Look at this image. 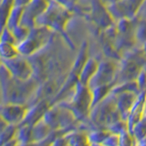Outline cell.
Here are the masks:
<instances>
[{
	"label": "cell",
	"mask_w": 146,
	"mask_h": 146,
	"mask_svg": "<svg viewBox=\"0 0 146 146\" xmlns=\"http://www.w3.org/2000/svg\"><path fill=\"white\" fill-rule=\"evenodd\" d=\"M1 72L3 103L29 105L39 86L36 79L34 77L27 80L16 79L3 64Z\"/></svg>",
	"instance_id": "obj_1"
},
{
	"label": "cell",
	"mask_w": 146,
	"mask_h": 146,
	"mask_svg": "<svg viewBox=\"0 0 146 146\" xmlns=\"http://www.w3.org/2000/svg\"><path fill=\"white\" fill-rule=\"evenodd\" d=\"M58 103L70 110L77 120L82 121L88 118L91 110V103H92L91 90L87 85L78 81L71 92L63 100L58 102Z\"/></svg>",
	"instance_id": "obj_2"
},
{
	"label": "cell",
	"mask_w": 146,
	"mask_h": 146,
	"mask_svg": "<svg viewBox=\"0 0 146 146\" xmlns=\"http://www.w3.org/2000/svg\"><path fill=\"white\" fill-rule=\"evenodd\" d=\"M87 119L91 123L92 129H107L112 123L122 120L114 102L113 95L111 92L102 102L91 108Z\"/></svg>",
	"instance_id": "obj_3"
},
{
	"label": "cell",
	"mask_w": 146,
	"mask_h": 146,
	"mask_svg": "<svg viewBox=\"0 0 146 146\" xmlns=\"http://www.w3.org/2000/svg\"><path fill=\"white\" fill-rule=\"evenodd\" d=\"M71 11L55 0H51L48 8L36 19V26H42L60 33L65 38L64 29L70 18Z\"/></svg>",
	"instance_id": "obj_4"
},
{
	"label": "cell",
	"mask_w": 146,
	"mask_h": 146,
	"mask_svg": "<svg viewBox=\"0 0 146 146\" xmlns=\"http://www.w3.org/2000/svg\"><path fill=\"white\" fill-rule=\"evenodd\" d=\"M43 119L53 131L68 130L76 121H79L70 110L58 102L48 108Z\"/></svg>",
	"instance_id": "obj_5"
},
{
	"label": "cell",
	"mask_w": 146,
	"mask_h": 146,
	"mask_svg": "<svg viewBox=\"0 0 146 146\" xmlns=\"http://www.w3.org/2000/svg\"><path fill=\"white\" fill-rule=\"evenodd\" d=\"M119 70V62L116 59L107 58L100 61L97 71L88 83V87L93 90L100 86L114 85Z\"/></svg>",
	"instance_id": "obj_6"
},
{
	"label": "cell",
	"mask_w": 146,
	"mask_h": 146,
	"mask_svg": "<svg viewBox=\"0 0 146 146\" xmlns=\"http://www.w3.org/2000/svg\"><path fill=\"white\" fill-rule=\"evenodd\" d=\"M2 64L10 72L12 77L21 80H27L34 77V68L32 63L27 57L18 55L17 57L3 59Z\"/></svg>",
	"instance_id": "obj_7"
},
{
	"label": "cell",
	"mask_w": 146,
	"mask_h": 146,
	"mask_svg": "<svg viewBox=\"0 0 146 146\" xmlns=\"http://www.w3.org/2000/svg\"><path fill=\"white\" fill-rule=\"evenodd\" d=\"M145 0H121L116 3L105 5L115 22L121 18H134Z\"/></svg>",
	"instance_id": "obj_8"
},
{
	"label": "cell",
	"mask_w": 146,
	"mask_h": 146,
	"mask_svg": "<svg viewBox=\"0 0 146 146\" xmlns=\"http://www.w3.org/2000/svg\"><path fill=\"white\" fill-rule=\"evenodd\" d=\"M29 105L17 103H3L1 107V119L8 124L20 125L24 121L29 111Z\"/></svg>",
	"instance_id": "obj_9"
},
{
	"label": "cell",
	"mask_w": 146,
	"mask_h": 146,
	"mask_svg": "<svg viewBox=\"0 0 146 146\" xmlns=\"http://www.w3.org/2000/svg\"><path fill=\"white\" fill-rule=\"evenodd\" d=\"M51 0H31L24 9L20 24L32 29L36 26V19L49 6Z\"/></svg>",
	"instance_id": "obj_10"
},
{
	"label": "cell",
	"mask_w": 146,
	"mask_h": 146,
	"mask_svg": "<svg viewBox=\"0 0 146 146\" xmlns=\"http://www.w3.org/2000/svg\"><path fill=\"white\" fill-rule=\"evenodd\" d=\"M111 93L113 95L114 102H115V104L119 112L121 114V119L124 121H127L129 114L131 112V110L133 107L139 94L131 92V91H121V92L118 93Z\"/></svg>",
	"instance_id": "obj_11"
},
{
	"label": "cell",
	"mask_w": 146,
	"mask_h": 146,
	"mask_svg": "<svg viewBox=\"0 0 146 146\" xmlns=\"http://www.w3.org/2000/svg\"><path fill=\"white\" fill-rule=\"evenodd\" d=\"M145 107H146V93L141 92L136 100L133 107L131 108L129 117H128L126 121L128 125V130L131 132L136 123L145 116Z\"/></svg>",
	"instance_id": "obj_12"
},
{
	"label": "cell",
	"mask_w": 146,
	"mask_h": 146,
	"mask_svg": "<svg viewBox=\"0 0 146 146\" xmlns=\"http://www.w3.org/2000/svg\"><path fill=\"white\" fill-rule=\"evenodd\" d=\"M50 106H51V105L49 104L48 100L46 99L41 100L36 103L31 105V106H29V111H27L25 120L22 123L33 126L36 122H38L39 120H41V119L44 117L46 111H48Z\"/></svg>",
	"instance_id": "obj_13"
},
{
	"label": "cell",
	"mask_w": 146,
	"mask_h": 146,
	"mask_svg": "<svg viewBox=\"0 0 146 146\" xmlns=\"http://www.w3.org/2000/svg\"><path fill=\"white\" fill-rule=\"evenodd\" d=\"M100 61L97 58L90 57L88 60L85 63V65L80 70V73L79 75V81L80 83L88 86L89 81L90 80L91 78L93 77L95 72L97 71L98 67H99Z\"/></svg>",
	"instance_id": "obj_14"
},
{
	"label": "cell",
	"mask_w": 146,
	"mask_h": 146,
	"mask_svg": "<svg viewBox=\"0 0 146 146\" xmlns=\"http://www.w3.org/2000/svg\"><path fill=\"white\" fill-rule=\"evenodd\" d=\"M53 131V130L49 127V125L42 118L38 122L32 126V135H33L34 143H39L44 141L49 134Z\"/></svg>",
	"instance_id": "obj_15"
},
{
	"label": "cell",
	"mask_w": 146,
	"mask_h": 146,
	"mask_svg": "<svg viewBox=\"0 0 146 146\" xmlns=\"http://www.w3.org/2000/svg\"><path fill=\"white\" fill-rule=\"evenodd\" d=\"M68 145H86L89 144L88 131L83 130L71 129L64 133Z\"/></svg>",
	"instance_id": "obj_16"
},
{
	"label": "cell",
	"mask_w": 146,
	"mask_h": 146,
	"mask_svg": "<svg viewBox=\"0 0 146 146\" xmlns=\"http://www.w3.org/2000/svg\"><path fill=\"white\" fill-rule=\"evenodd\" d=\"M89 49H88V44L87 42H83L81 45V48L80 52L78 53V56L76 57L74 62L72 64V68L71 72L75 73L78 76L80 75V70H82V68L85 65V63L87 62L89 58Z\"/></svg>",
	"instance_id": "obj_17"
},
{
	"label": "cell",
	"mask_w": 146,
	"mask_h": 146,
	"mask_svg": "<svg viewBox=\"0 0 146 146\" xmlns=\"http://www.w3.org/2000/svg\"><path fill=\"white\" fill-rule=\"evenodd\" d=\"M16 138L18 144L34 143L33 135H32V126L29 124H25V123L18 125Z\"/></svg>",
	"instance_id": "obj_18"
},
{
	"label": "cell",
	"mask_w": 146,
	"mask_h": 146,
	"mask_svg": "<svg viewBox=\"0 0 146 146\" xmlns=\"http://www.w3.org/2000/svg\"><path fill=\"white\" fill-rule=\"evenodd\" d=\"M111 133L108 129H103V128H97V129H92L88 131V141L89 144L93 145H102L105 139Z\"/></svg>",
	"instance_id": "obj_19"
},
{
	"label": "cell",
	"mask_w": 146,
	"mask_h": 146,
	"mask_svg": "<svg viewBox=\"0 0 146 146\" xmlns=\"http://www.w3.org/2000/svg\"><path fill=\"white\" fill-rule=\"evenodd\" d=\"M24 9H25V7L18 6V5H15V6L13 7L11 13L7 18V21L6 24V27L7 29L12 30L15 29L17 26L20 24L23 13H24Z\"/></svg>",
	"instance_id": "obj_20"
},
{
	"label": "cell",
	"mask_w": 146,
	"mask_h": 146,
	"mask_svg": "<svg viewBox=\"0 0 146 146\" xmlns=\"http://www.w3.org/2000/svg\"><path fill=\"white\" fill-rule=\"evenodd\" d=\"M134 38L136 44L140 45V47L146 43V18L138 17L134 30Z\"/></svg>",
	"instance_id": "obj_21"
},
{
	"label": "cell",
	"mask_w": 146,
	"mask_h": 146,
	"mask_svg": "<svg viewBox=\"0 0 146 146\" xmlns=\"http://www.w3.org/2000/svg\"><path fill=\"white\" fill-rule=\"evenodd\" d=\"M113 85H104L100 86L91 90V93H92V103H91V108H93L95 105H97L99 102L106 98L108 94L111 92V90Z\"/></svg>",
	"instance_id": "obj_22"
},
{
	"label": "cell",
	"mask_w": 146,
	"mask_h": 146,
	"mask_svg": "<svg viewBox=\"0 0 146 146\" xmlns=\"http://www.w3.org/2000/svg\"><path fill=\"white\" fill-rule=\"evenodd\" d=\"M17 125L7 124V126L1 131V137H0V143H1V145H6L9 141L15 138L17 135Z\"/></svg>",
	"instance_id": "obj_23"
},
{
	"label": "cell",
	"mask_w": 146,
	"mask_h": 146,
	"mask_svg": "<svg viewBox=\"0 0 146 146\" xmlns=\"http://www.w3.org/2000/svg\"><path fill=\"white\" fill-rule=\"evenodd\" d=\"M19 53L17 45L11 43L1 42V57L3 59H9L17 57Z\"/></svg>",
	"instance_id": "obj_24"
},
{
	"label": "cell",
	"mask_w": 146,
	"mask_h": 146,
	"mask_svg": "<svg viewBox=\"0 0 146 146\" xmlns=\"http://www.w3.org/2000/svg\"><path fill=\"white\" fill-rule=\"evenodd\" d=\"M131 133L133 134L134 138L137 141V144L140 141L144 139L146 137V116H144L141 121L136 123L133 129L131 131Z\"/></svg>",
	"instance_id": "obj_25"
},
{
	"label": "cell",
	"mask_w": 146,
	"mask_h": 146,
	"mask_svg": "<svg viewBox=\"0 0 146 146\" xmlns=\"http://www.w3.org/2000/svg\"><path fill=\"white\" fill-rule=\"evenodd\" d=\"M15 6V0H1V22L2 29L6 27L7 18L11 13L13 7Z\"/></svg>",
	"instance_id": "obj_26"
},
{
	"label": "cell",
	"mask_w": 146,
	"mask_h": 146,
	"mask_svg": "<svg viewBox=\"0 0 146 146\" xmlns=\"http://www.w3.org/2000/svg\"><path fill=\"white\" fill-rule=\"evenodd\" d=\"M11 31L13 32L14 36H15L17 43H19L22 40L26 39L27 36H29V32H30V29L27 27H25V26L19 24L18 26H17L14 29H12Z\"/></svg>",
	"instance_id": "obj_27"
},
{
	"label": "cell",
	"mask_w": 146,
	"mask_h": 146,
	"mask_svg": "<svg viewBox=\"0 0 146 146\" xmlns=\"http://www.w3.org/2000/svg\"><path fill=\"white\" fill-rule=\"evenodd\" d=\"M137 144V141L133 134L129 130L122 131L120 134V145H132Z\"/></svg>",
	"instance_id": "obj_28"
},
{
	"label": "cell",
	"mask_w": 146,
	"mask_h": 146,
	"mask_svg": "<svg viewBox=\"0 0 146 146\" xmlns=\"http://www.w3.org/2000/svg\"><path fill=\"white\" fill-rule=\"evenodd\" d=\"M107 129L111 132H113V133L121 134L122 131L128 130L127 121H124V120H120V121L112 123L111 125H110Z\"/></svg>",
	"instance_id": "obj_29"
},
{
	"label": "cell",
	"mask_w": 146,
	"mask_h": 146,
	"mask_svg": "<svg viewBox=\"0 0 146 146\" xmlns=\"http://www.w3.org/2000/svg\"><path fill=\"white\" fill-rule=\"evenodd\" d=\"M136 82L140 90V92L146 93V66H144L139 73V75L136 79Z\"/></svg>",
	"instance_id": "obj_30"
},
{
	"label": "cell",
	"mask_w": 146,
	"mask_h": 146,
	"mask_svg": "<svg viewBox=\"0 0 146 146\" xmlns=\"http://www.w3.org/2000/svg\"><path fill=\"white\" fill-rule=\"evenodd\" d=\"M1 42H6V43H11L17 45V40L15 36H14L13 32L7 29V27H4L2 29V36H1Z\"/></svg>",
	"instance_id": "obj_31"
},
{
	"label": "cell",
	"mask_w": 146,
	"mask_h": 146,
	"mask_svg": "<svg viewBox=\"0 0 146 146\" xmlns=\"http://www.w3.org/2000/svg\"><path fill=\"white\" fill-rule=\"evenodd\" d=\"M102 145H120V134L111 132L103 141Z\"/></svg>",
	"instance_id": "obj_32"
},
{
	"label": "cell",
	"mask_w": 146,
	"mask_h": 146,
	"mask_svg": "<svg viewBox=\"0 0 146 146\" xmlns=\"http://www.w3.org/2000/svg\"><path fill=\"white\" fill-rule=\"evenodd\" d=\"M102 1L106 5H110V4H112V3H116L118 1H121V0H102Z\"/></svg>",
	"instance_id": "obj_33"
},
{
	"label": "cell",
	"mask_w": 146,
	"mask_h": 146,
	"mask_svg": "<svg viewBox=\"0 0 146 146\" xmlns=\"http://www.w3.org/2000/svg\"><path fill=\"white\" fill-rule=\"evenodd\" d=\"M141 49H143V54H144V56L146 57V43H144L143 46H141Z\"/></svg>",
	"instance_id": "obj_34"
},
{
	"label": "cell",
	"mask_w": 146,
	"mask_h": 146,
	"mask_svg": "<svg viewBox=\"0 0 146 146\" xmlns=\"http://www.w3.org/2000/svg\"><path fill=\"white\" fill-rule=\"evenodd\" d=\"M72 1H73V2H75V3H77L78 1H79V0H72Z\"/></svg>",
	"instance_id": "obj_35"
},
{
	"label": "cell",
	"mask_w": 146,
	"mask_h": 146,
	"mask_svg": "<svg viewBox=\"0 0 146 146\" xmlns=\"http://www.w3.org/2000/svg\"><path fill=\"white\" fill-rule=\"evenodd\" d=\"M145 116H146V107H145Z\"/></svg>",
	"instance_id": "obj_36"
}]
</instances>
